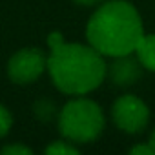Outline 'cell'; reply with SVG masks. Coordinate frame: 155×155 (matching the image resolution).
<instances>
[{
  "label": "cell",
  "instance_id": "8992f818",
  "mask_svg": "<svg viewBox=\"0 0 155 155\" xmlns=\"http://www.w3.org/2000/svg\"><path fill=\"white\" fill-rule=\"evenodd\" d=\"M142 71L144 68L135 57V53H130V55L113 57V62L106 68V77L117 88H130L140 81Z\"/></svg>",
  "mask_w": 155,
  "mask_h": 155
},
{
  "label": "cell",
  "instance_id": "3957f363",
  "mask_svg": "<svg viewBox=\"0 0 155 155\" xmlns=\"http://www.w3.org/2000/svg\"><path fill=\"white\" fill-rule=\"evenodd\" d=\"M57 122L62 137L73 144H88L97 140L106 126L102 108L84 95H77L68 101L58 110Z\"/></svg>",
  "mask_w": 155,
  "mask_h": 155
},
{
  "label": "cell",
  "instance_id": "9c48e42d",
  "mask_svg": "<svg viewBox=\"0 0 155 155\" xmlns=\"http://www.w3.org/2000/svg\"><path fill=\"white\" fill-rule=\"evenodd\" d=\"M33 111H35V115H37L40 120H46V122L58 115V110L55 108V104H53L49 99H40V101H37L35 106H33Z\"/></svg>",
  "mask_w": 155,
  "mask_h": 155
},
{
  "label": "cell",
  "instance_id": "5bb4252c",
  "mask_svg": "<svg viewBox=\"0 0 155 155\" xmlns=\"http://www.w3.org/2000/svg\"><path fill=\"white\" fill-rule=\"evenodd\" d=\"M148 142H150V144H151V148L155 150V130L151 131V135H150V139H148Z\"/></svg>",
  "mask_w": 155,
  "mask_h": 155
},
{
  "label": "cell",
  "instance_id": "4fadbf2b",
  "mask_svg": "<svg viewBox=\"0 0 155 155\" xmlns=\"http://www.w3.org/2000/svg\"><path fill=\"white\" fill-rule=\"evenodd\" d=\"M73 2L79 6H97V4H102L104 0H73Z\"/></svg>",
  "mask_w": 155,
  "mask_h": 155
},
{
  "label": "cell",
  "instance_id": "52a82bcc",
  "mask_svg": "<svg viewBox=\"0 0 155 155\" xmlns=\"http://www.w3.org/2000/svg\"><path fill=\"white\" fill-rule=\"evenodd\" d=\"M133 53L146 71L155 73V33H144Z\"/></svg>",
  "mask_w": 155,
  "mask_h": 155
},
{
  "label": "cell",
  "instance_id": "8fae6325",
  "mask_svg": "<svg viewBox=\"0 0 155 155\" xmlns=\"http://www.w3.org/2000/svg\"><path fill=\"white\" fill-rule=\"evenodd\" d=\"M2 155H31L33 150L26 144H6L4 148H0Z\"/></svg>",
  "mask_w": 155,
  "mask_h": 155
},
{
  "label": "cell",
  "instance_id": "7c38bea8",
  "mask_svg": "<svg viewBox=\"0 0 155 155\" xmlns=\"http://www.w3.org/2000/svg\"><path fill=\"white\" fill-rule=\"evenodd\" d=\"M130 153L131 155H155V150L151 148L150 142H140V144H135L130 148Z\"/></svg>",
  "mask_w": 155,
  "mask_h": 155
},
{
  "label": "cell",
  "instance_id": "6da1fadb",
  "mask_svg": "<svg viewBox=\"0 0 155 155\" xmlns=\"http://www.w3.org/2000/svg\"><path fill=\"white\" fill-rule=\"evenodd\" d=\"M48 73L55 88L66 95H88L106 79V60L90 44L66 42L60 31L48 35Z\"/></svg>",
  "mask_w": 155,
  "mask_h": 155
},
{
  "label": "cell",
  "instance_id": "30bf717a",
  "mask_svg": "<svg viewBox=\"0 0 155 155\" xmlns=\"http://www.w3.org/2000/svg\"><path fill=\"white\" fill-rule=\"evenodd\" d=\"M11 126H13V115H11V111L4 104H0V139H4L9 133Z\"/></svg>",
  "mask_w": 155,
  "mask_h": 155
},
{
  "label": "cell",
  "instance_id": "277c9868",
  "mask_svg": "<svg viewBox=\"0 0 155 155\" xmlns=\"http://www.w3.org/2000/svg\"><path fill=\"white\" fill-rule=\"evenodd\" d=\"M111 120L120 131L137 135L150 122V108L140 97L126 93L111 104Z\"/></svg>",
  "mask_w": 155,
  "mask_h": 155
},
{
  "label": "cell",
  "instance_id": "ba28073f",
  "mask_svg": "<svg viewBox=\"0 0 155 155\" xmlns=\"http://www.w3.org/2000/svg\"><path fill=\"white\" fill-rule=\"evenodd\" d=\"M81 150L77 144H73L71 140L68 139H62V140H53L48 148H46V153L49 155H77Z\"/></svg>",
  "mask_w": 155,
  "mask_h": 155
},
{
  "label": "cell",
  "instance_id": "5b68a950",
  "mask_svg": "<svg viewBox=\"0 0 155 155\" xmlns=\"http://www.w3.org/2000/svg\"><path fill=\"white\" fill-rule=\"evenodd\" d=\"M48 71V57L38 48H22L8 62V77L13 84L28 86L37 82Z\"/></svg>",
  "mask_w": 155,
  "mask_h": 155
},
{
  "label": "cell",
  "instance_id": "7a4b0ae2",
  "mask_svg": "<svg viewBox=\"0 0 155 155\" xmlns=\"http://www.w3.org/2000/svg\"><path fill=\"white\" fill-rule=\"evenodd\" d=\"M142 35L140 13L128 0H104L86 24L88 44L110 58L133 53Z\"/></svg>",
  "mask_w": 155,
  "mask_h": 155
}]
</instances>
